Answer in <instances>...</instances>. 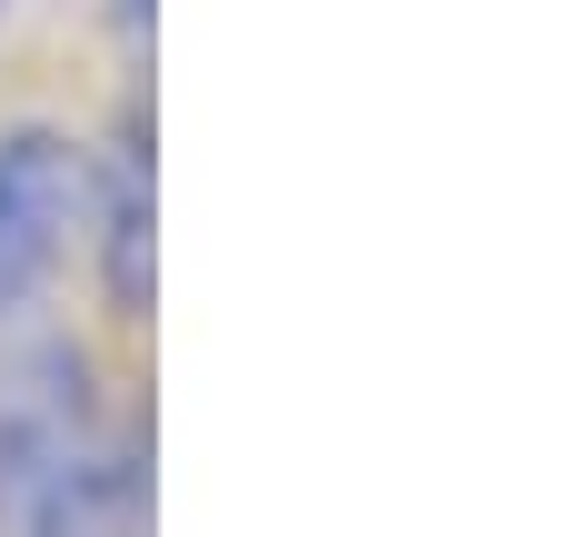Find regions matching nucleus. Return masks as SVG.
<instances>
[{"instance_id":"f257e3e1","label":"nucleus","mask_w":567,"mask_h":537,"mask_svg":"<svg viewBox=\"0 0 567 537\" xmlns=\"http://www.w3.org/2000/svg\"><path fill=\"white\" fill-rule=\"evenodd\" d=\"M90 219V159L60 130H0V319H20Z\"/></svg>"}]
</instances>
